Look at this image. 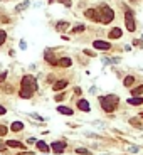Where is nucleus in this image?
<instances>
[{"label":"nucleus","mask_w":143,"mask_h":155,"mask_svg":"<svg viewBox=\"0 0 143 155\" xmlns=\"http://www.w3.org/2000/svg\"><path fill=\"white\" fill-rule=\"evenodd\" d=\"M37 89V81H36V78L34 76H24L22 78V89H20V98H31L32 93Z\"/></svg>","instance_id":"f257e3e1"},{"label":"nucleus","mask_w":143,"mask_h":155,"mask_svg":"<svg viewBox=\"0 0 143 155\" xmlns=\"http://www.w3.org/2000/svg\"><path fill=\"white\" fill-rule=\"evenodd\" d=\"M118 101H120V98H118L116 94H108V96H101V98H99L101 108L104 110L106 113H113V111L116 110Z\"/></svg>","instance_id":"f03ea898"},{"label":"nucleus","mask_w":143,"mask_h":155,"mask_svg":"<svg viewBox=\"0 0 143 155\" xmlns=\"http://www.w3.org/2000/svg\"><path fill=\"white\" fill-rule=\"evenodd\" d=\"M98 12H99V22H101V24H109V22L115 19V12L108 5H101L98 9Z\"/></svg>","instance_id":"7ed1b4c3"},{"label":"nucleus","mask_w":143,"mask_h":155,"mask_svg":"<svg viewBox=\"0 0 143 155\" xmlns=\"http://www.w3.org/2000/svg\"><path fill=\"white\" fill-rule=\"evenodd\" d=\"M125 24H126V29L130 32H133L135 29H136V24H135V19H133L131 10H126V14H125Z\"/></svg>","instance_id":"20e7f679"},{"label":"nucleus","mask_w":143,"mask_h":155,"mask_svg":"<svg viewBox=\"0 0 143 155\" xmlns=\"http://www.w3.org/2000/svg\"><path fill=\"white\" fill-rule=\"evenodd\" d=\"M84 15L93 22H99V12H98V9H88L84 12Z\"/></svg>","instance_id":"39448f33"},{"label":"nucleus","mask_w":143,"mask_h":155,"mask_svg":"<svg viewBox=\"0 0 143 155\" xmlns=\"http://www.w3.org/2000/svg\"><path fill=\"white\" fill-rule=\"evenodd\" d=\"M93 47H94V49H99V51H108V49L111 47V44L106 41H94L93 42Z\"/></svg>","instance_id":"423d86ee"},{"label":"nucleus","mask_w":143,"mask_h":155,"mask_svg":"<svg viewBox=\"0 0 143 155\" xmlns=\"http://www.w3.org/2000/svg\"><path fill=\"white\" fill-rule=\"evenodd\" d=\"M51 148L54 154H62L64 148H66V142H54V143L51 145Z\"/></svg>","instance_id":"0eeeda50"},{"label":"nucleus","mask_w":143,"mask_h":155,"mask_svg":"<svg viewBox=\"0 0 143 155\" xmlns=\"http://www.w3.org/2000/svg\"><path fill=\"white\" fill-rule=\"evenodd\" d=\"M121 29H120V27H115V29H111V31H109V34H108V37H109V39H120V37H121Z\"/></svg>","instance_id":"6e6552de"},{"label":"nucleus","mask_w":143,"mask_h":155,"mask_svg":"<svg viewBox=\"0 0 143 155\" xmlns=\"http://www.w3.org/2000/svg\"><path fill=\"white\" fill-rule=\"evenodd\" d=\"M66 86H67V81H66V79H59L57 83H54L52 89H54V91H61V89H64Z\"/></svg>","instance_id":"1a4fd4ad"},{"label":"nucleus","mask_w":143,"mask_h":155,"mask_svg":"<svg viewBox=\"0 0 143 155\" xmlns=\"http://www.w3.org/2000/svg\"><path fill=\"white\" fill-rule=\"evenodd\" d=\"M44 57H46V61L49 62V64H52V66H56V64H57V59H56V56H52V52H51V51H46Z\"/></svg>","instance_id":"9d476101"},{"label":"nucleus","mask_w":143,"mask_h":155,"mask_svg":"<svg viewBox=\"0 0 143 155\" xmlns=\"http://www.w3.org/2000/svg\"><path fill=\"white\" fill-rule=\"evenodd\" d=\"M71 64H72V61L69 57H61V59H57V66H61V67H69Z\"/></svg>","instance_id":"9b49d317"},{"label":"nucleus","mask_w":143,"mask_h":155,"mask_svg":"<svg viewBox=\"0 0 143 155\" xmlns=\"http://www.w3.org/2000/svg\"><path fill=\"white\" fill-rule=\"evenodd\" d=\"M77 108L81 110V111H89V103H88L86 99H79V101H77Z\"/></svg>","instance_id":"f8f14e48"},{"label":"nucleus","mask_w":143,"mask_h":155,"mask_svg":"<svg viewBox=\"0 0 143 155\" xmlns=\"http://www.w3.org/2000/svg\"><path fill=\"white\" fill-rule=\"evenodd\" d=\"M7 147H12V148H26V145L20 143V142H15V140H9Z\"/></svg>","instance_id":"ddd939ff"},{"label":"nucleus","mask_w":143,"mask_h":155,"mask_svg":"<svg viewBox=\"0 0 143 155\" xmlns=\"http://www.w3.org/2000/svg\"><path fill=\"white\" fill-rule=\"evenodd\" d=\"M128 103L130 105H142L143 103V96H131V98L128 99Z\"/></svg>","instance_id":"4468645a"},{"label":"nucleus","mask_w":143,"mask_h":155,"mask_svg":"<svg viewBox=\"0 0 143 155\" xmlns=\"http://www.w3.org/2000/svg\"><path fill=\"white\" fill-rule=\"evenodd\" d=\"M10 128H12V132H20V130L24 128V123H22V121H14Z\"/></svg>","instance_id":"2eb2a0df"},{"label":"nucleus","mask_w":143,"mask_h":155,"mask_svg":"<svg viewBox=\"0 0 143 155\" xmlns=\"http://www.w3.org/2000/svg\"><path fill=\"white\" fill-rule=\"evenodd\" d=\"M57 111H59V113H62V115H67V116H69V115H72V110L67 108V106H57Z\"/></svg>","instance_id":"dca6fc26"},{"label":"nucleus","mask_w":143,"mask_h":155,"mask_svg":"<svg viewBox=\"0 0 143 155\" xmlns=\"http://www.w3.org/2000/svg\"><path fill=\"white\" fill-rule=\"evenodd\" d=\"M67 27H69V22H57V24H56V29H57L59 32L66 31Z\"/></svg>","instance_id":"f3484780"},{"label":"nucleus","mask_w":143,"mask_h":155,"mask_svg":"<svg viewBox=\"0 0 143 155\" xmlns=\"http://www.w3.org/2000/svg\"><path fill=\"white\" fill-rule=\"evenodd\" d=\"M131 94H133V96H142V94H143V86H136V88H133Z\"/></svg>","instance_id":"a211bd4d"},{"label":"nucleus","mask_w":143,"mask_h":155,"mask_svg":"<svg viewBox=\"0 0 143 155\" xmlns=\"http://www.w3.org/2000/svg\"><path fill=\"white\" fill-rule=\"evenodd\" d=\"M133 83H135V78H133V76H126V78H125V81H123L125 86H131Z\"/></svg>","instance_id":"6ab92c4d"},{"label":"nucleus","mask_w":143,"mask_h":155,"mask_svg":"<svg viewBox=\"0 0 143 155\" xmlns=\"http://www.w3.org/2000/svg\"><path fill=\"white\" fill-rule=\"evenodd\" d=\"M37 148L41 150V152H49V147L44 142H37Z\"/></svg>","instance_id":"aec40b11"},{"label":"nucleus","mask_w":143,"mask_h":155,"mask_svg":"<svg viewBox=\"0 0 143 155\" xmlns=\"http://www.w3.org/2000/svg\"><path fill=\"white\" fill-rule=\"evenodd\" d=\"M5 39H7V32L5 31H0V46L5 42Z\"/></svg>","instance_id":"412c9836"},{"label":"nucleus","mask_w":143,"mask_h":155,"mask_svg":"<svg viewBox=\"0 0 143 155\" xmlns=\"http://www.w3.org/2000/svg\"><path fill=\"white\" fill-rule=\"evenodd\" d=\"M76 152L77 154H81V155H91V152L86 150V148H76Z\"/></svg>","instance_id":"4be33fe9"},{"label":"nucleus","mask_w":143,"mask_h":155,"mask_svg":"<svg viewBox=\"0 0 143 155\" xmlns=\"http://www.w3.org/2000/svg\"><path fill=\"white\" fill-rule=\"evenodd\" d=\"M82 31H84V26H82V24H81V26H76L74 29H72V32H76V34H77V32H82Z\"/></svg>","instance_id":"5701e85b"},{"label":"nucleus","mask_w":143,"mask_h":155,"mask_svg":"<svg viewBox=\"0 0 143 155\" xmlns=\"http://www.w3.org/2000/svg\"><path fill=\"white\" fill-rule=\"evenodd\" d=\"M27 5H29V2H24V4H20V5L17 7V12H20V10H22V9H26V7H27Z\"/></svg>","instance_id":"b1692460"},{"label":"nucleus","mask_w":143,"mask_h":155,"mask_svg":"<svg viewBox=\"0 0 143 155\" xmlns=\"http://www.w3.org/2000/svg\"><path fill=\"white\" fill-rule=\"evenodd\" d=\"M5 133H7V128L4 126V125H0V137H4Z\"/></svg>","instance_id":"393cba45"},{"label":"nucleus","mask_w":143,"mask_h":155,"mask_svg":"<svg viewBox=\"0 0 143 155\" xmlns=\"http://www.w3.org/2000/svg\"><path fill=\"white\" fill-rule=\"evenodd\" d=\"M61 4H64V5H67V7H71V0H59Z\"/></svg>","instance_id":"a878e982"},{"label":"nucleus","mask_w":143,"mask_h":155,"mask_svg":"<svg viewBox=\"0 0 143 155\" xmlns=\"http://www.w3.org/2000/svg\"><path fill=\"white\" fill-rule=\"evenodd\" d=\"M62 99H64V94H57V96H56V101H62Z\"/></svg>","instance_id":"bb28decb"},{"label":"nucleus","mask_w":143,"mask_h":155,"mask_svg":"<svg viewBox=\"0 0 143 155\" xmlns=\"http://www.w3.org/2000/svg\"><path fill=\"white\" fill-rule=\"evenodd\" d=\"M5 78H7V72H2V74H0V83H2V81H4Z\"/></svg>","instance_id":"cd10ccee"},{"label":"nucleus","mask_w":143,"mask_h":155,"mask_svg":"<svg viewBox=\"0 0 143 155\" xmlns=\"http://www.w3.org/2000/svg\"><path fill=\"white\" fill-rule=\"evenodd\" d=\"M7 113V110L4 108V106H2V105H0V115H5Z\"/></svg>","instance_id":"c85d7f7f"},{"label":"nucleus","mask_w":143,"mask_h":155,"mask_svg":"<svg viewBox=\"0 0 143 155\" xmlns=\"http://www.w3.org/2000/svg\"><path fill=\"white\" fill-rule=\"evenodd\" d=\"M142 118H143V113H142Z\"/></svg>","instance_id":"c756f323"}]
</instances>
